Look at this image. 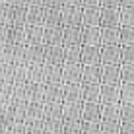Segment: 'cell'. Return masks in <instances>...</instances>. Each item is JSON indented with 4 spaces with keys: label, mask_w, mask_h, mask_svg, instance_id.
Wrapping results in <instances>:
<instances>
[{
    "label": "cell",
    "mask_w": 134,
    "mask_h": 134,
    "mask_svg": "<svg viewBox=\"0 0 134 134\" xmlns=\"http://www.w3.org/2000/svg\"><path fill=\"white\" fill-rule=\"evenodd\" d=\"M134 43V27H124L121 29V45Z\"/></svg>",
    "instance_id": "8992f818"
},
{
    "label": "cell",
    "mask_w": 134,
    "mask_h": 134,
    "mask_svg": "<svg viewBox=\"0 0 134 134\" xmlns=\"http://www.w3.org/2000/svg\"><path fill=\"white\" fill-rule=\"evenodd\" d=\"M121 80L122 84H134V62L121 64Z\"/></svg>",
    "instance_id": "5b68a950"
},
{
    "label": "cell",
    "mask_w": 134,
    "mask_h": 134,
    "mask_svg": "<svg viewBox=\"0 0 134 134\" xmlns=\"http://www.w3.org/2000/svg\"><path fill=\"white\" fill-rule=\"evenodd\" d=\"M82 64H103L101 62V49L97 45H84V49H82Z\"/></svg>",
    "instance_id": "7a4b0ae2"
},
{
    "label": "cell",
    "mask_w": 134,
    "mask_h": 134,
    "mask_svg": "<svg viewBox=\"0 0 134 134\" xmlns=\"http://www.w3.org/2000/svg\"><path fill=\"white\" fill-rule=\"evenodd\" d=\"M121 62L122 64H132L134 62V43L121 45Z\"/></svg>",
    "instance_id": "277c9868"
},
{
    "label": "cell",
    "mask_w": 134,
    "mask_h": 134,
    "mask_svg": "<svg viewBox=\"0 0 134 134\" xmlns=\"http://www.w3.org/2000/svg\"><path fill=\"white\" fill-rule=\"evenodd\" d=\"M101 62L103 64H122L121 62V47L119 45H103V49H101Z\"/></svg>",
    "instance_id": "6da1fadb"
},
{
    "label": "cell",
    "mask_w": 134,
    "mask_h": 134,
    "mask_svg": "<svg viewBox=\"0 0 134 134\" xmlns=\"http://www.w3.org/2000/svg\"><path fill=\"white\" fill-rule=\"evenodd\" d=\"M101 84H122L121 64H103V82Z\"/></svg>",
    "instance_id": "3957f363"
}]
</instances>
